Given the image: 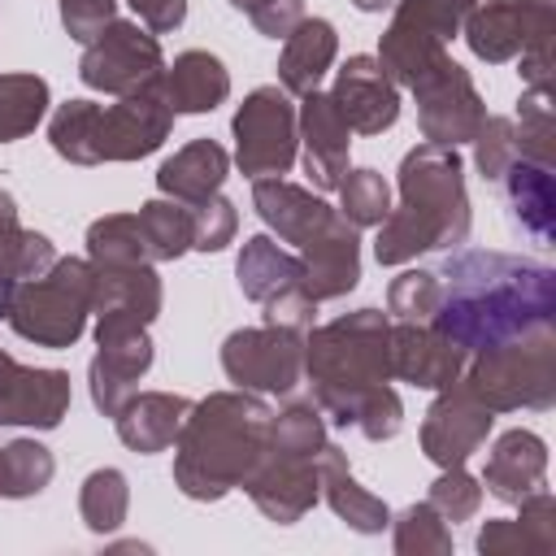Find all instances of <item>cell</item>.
<instances>
[{"label":"cell","mask_w":556,"mask_h":556,"mask_svg":"<svg viewBox=\"0 0 556 556\" xmlns=\"http://www.w3.org/2000/svg\"><path fill=\"white\" fill-rule=\"evenodd\" d=\"M469 143H473V165H478V174L486 182H500L504 169L513 161H521V139H517V122L513 117H491L486 113Z\"/></svg>","instance_id":"b9f144b4"},{"label":"cell","mask_w":556,"mask_h":556,"mask_svg":"<svg viewBox=\"0 0 556 556\" xmlns=\"http://www.w3.org/2000/svg\"><path fill=\"white\" fill-rule=\"evenodd\" d=\"M161 91L174 113H213L230 96V74L213 52L191 48V52H178L174 65H165Z\"/></svg>","instance_id":"f546056e"},{"label":"cell","mask_w":556,"mask_h":556,"mask_svg":"<svg viewBox=\"0 0 556 556\" xmlns=\"http://www.w3.org/2000/svg\"><path fill=\"white\" fill-rule=\"evenodd\" d=\"M408 91L417 96V126H421L426 143L460 148L478 135V126L486 117V104H482L469 70H460L452 56H439Z\"/></svg>","instance_id":"7c38bea8"},{"label":"cell","mask_w":556,"mask_h":556,"mask_svg":"<svg viewBox=\"0 0 556 556\" xmlns=\"http://www.w3.org/2000/svg\"><path fill=\"white\" fill-rule=\"evenodd\" d=\"M252 17V26L261 30V35H269V39H287L308 13H304V0H269L265 9H256V13H248Z\"/></svg>","instance_id":"c3c4849f"},{"label":"cell","mask_w":556,"mask_h":556,"mask_svg":"<svg viewBox=\"0 0 556 556\" xmlns=\"http://www.w3.org/2000/svg\"><path fill=\"white\" fill-rule=\"evenodd\" d=\"M521 517H491L478 530L482 556H552L556 552V500L552 491H534L521 504Z\"/></svg>","instance_id":"d4e9b609"},{"label":"cell","mask_w":556,"mask_h":556,"mask_svg":"<svg viewBox=\"0 0 556 556\" xmlns=\"http://www.w3.org/2000/svg\"><path fill=\"white\" fill-rule=\"evenodd\" d=\"M361 282V230L334 213L321 235L300 248V291L317 304L348 295Z\"/></svg>","instance_id":"d6986e66"},{"label":"cell","mask_w":556,"mask_h":556,"mask_svg":"<svg viewBox=\"0 0 556 556\" xmlns=\"http://www.w3.org/2000/svg\"><path fill=\"white\" fill-rule=\"evenodd\" d=\"M465 361L469 356L430 321H391V378L443 391L460 378Z\"/></svg>","instance_id":"44dd1931"},{"label":"cell","mask_w":556,"mask_h":556,"mask_svg":"<svg viewBox=\"0 0 556 556\" xmlns=\"http://www.w3.org/2000/svg\"><path fill=\"white\" fill-rule=\"evenodd\" d=\"M339 213L365 230V226H378L387 213H391V187L378 169H348L343 182H339Z\"/></svg>","instance_id":"ab89813d"},{"label":"cell","mask_w":556,"mask_h":556,"mask_svg":"<svg viewBox=\"0 0 556 556\" xmlns=\"http://www.w3.org/2000/svg\"><path fill=\"white\" fill-rule=\"evenodd\" d=\"M456 382L491 413L552 408L556 404V330H539L517 343H500L469 356Z\"/></svg>","instance_id":"8992f818"},{"label":"cell","mask_w":556,"mask_h":556,"mask_svg":"<svg viewBox=\"0 0 556 556\" xmlns=\"http://www.w3.org/2000/svg\"><path fill=\"white\" fill-rule=\"evenodd\" d=\"M174 109L165 104L161 78L117 96V104L96 100H65L48 122V143L70 165H109V161H139L169 139Z\"/></svg>","instance_id":"5b68a950"},{"label":"cell","mask_w":556,"mask_h":556,"mask_svg":"<svg viewBox=\"0 0 556 556\" xmlns=\"http://www.w3.org/2000/svg\"><path fill=\"white\" fill-rule=\"evenodd\" d=\"M504 191H508V208L513 222L534 239V243H552L556 239V182H552V165L539 161H513L504 169Z\"/></svg>","instance_id":"4dcf8cb0"},{"label":"cell","mask_w":556,"mask_h":556,"mask_svg":"<svg viewBox=\"0 0 556 556\" xmlns=\"http://www.w3.org/2000/svg\"><path fill=\"white\" fill-rule=\"evenodd\" d=\"M482 491H491L500 504H521L526 495L543 491L547 482V443L534 430H504L486 456Z\"/></svg>","instance_id":"cb8c5ba5"},{"label":"cell","mask_w":556,"mask_h":556,"mask_svg":"<svg viewBox=\"0 0 556 556\" xmlns=\"http://www.w3.org/2000/svg\"><path fill=\"white\" fill-rule=\"evenodd\" d=\"M91 261L56 256L48 274L17 282L9 304V326L17 339L39 348H74L91 317Z\"/></svg>","instance_id":"52a82bcc"},{"label":"cell","mask_w":556,"mask_h":556,"mask_svg":"<svg viewBox=\"0 0 556 556\" xmlns=\"http://www.w3.org/2000/svg\"><path fill=\"white\" fill-rule=\"evenodd\" d=\"M304 104L295 109V130L304 143V174L313 178L317 191H339L343 174H348V148H352V130L339 117L334 100L317 87L308 96H300Z\"/></svg>","instance_id":"ffe728a7"},{"label":"cell","mask_w":556,"mask_h":556,"mask_svg":"<svg viewBox=\"0 0 556 556\" xmlns=\"http://www.w3.org/2000/svg\"><path fill=\"white\" fill-rule=\"evenodd\" d=\"M13 226H17V204H13V195L0 187V235L13 230Z\"/></svg>","instance_id":"816d5d0a"},{"label":"cell","mask_w":556,"mask_h":556,"mask_svg":"<svg viewBox=\"0 0 556 556\" xmlns=\"http://www.w3.org/2000/svg\"><path fill=\"white\" fill-rule=\"evenodd\" d=\"M252 208L261 213V222L282 239L291 243L295 252L321 235L330 226V217L339 208H330L321 195H313L308 187H295L287 178H252Z\"/></svg>","instance_id":"7402d4cb"},{"label":"cell","mask_w":556,"mask_h":556,"mask_svg":"<svg viewBox=\"0 0 556 556\" xmlns=\"http://www.w3.org/2000/svg\"><path fill=\"white\" fill-rule=\"evenodd\" d=\"M430 326L465 356L556 330V269L508 252H456L439 269Z\"/></svg>","instance_id":"6da1fadb"},{"label":"cell","mask_w":556,"mask_h":556,"mask_svg":"<svg viewBox=\"0 0 556 556\" xmlns=\"http://www.w3.org/2000/svg\"><path fill=\"white\" fill-rule=\"evenodd\" d=\"M465 165L456 148L417 143L400 161V204L378 222V265H404L421 252L456 248L469 239Z\"/></svg>","instance_id":"3957f363"},{"label":"cell","mask_w":556,"mask_h":556,"mask_svg":"<svg viewBox=\"0 0 556 556\" xmlns=\"http://www.w3.org/2000/svg\"><path fill=\"white\" fill-rule=\"evenodd\" d=\"M187 413H191V400L187 395H174V391H135L113 413V426H117V439L130 452L152 456V452L174 447Z\"/></svg>","instance_id":"484cf974"},{"label":"cell","mask_w":556,"mask_h":556,"mask_svg":"<svg viewBox=\"0 0 556 556\" xmlns=\"http://www.w3.org/2000/svg\"><path fill=\"white\" fill-rule=\"evenodd\" d=\"M230 4H235V9H243V13H256V9H265L269 0H230Z\"/></svg>","instance_id":"db71d44e"},{"label":"cell","mask_w":556,"mask_h":556,"mask_svg":"<svg viewBox=\"0 0 556 556\" xmlns=\"http://www.w3.org/2000/svg\"><path fill=\"white\" fill-rule=\"evenodd\" d=\"M126 508H130V486H126V473L104 465V469H91L78 486V517L91 534H113L122 521H126Z\"/></svg>","instance_id":"e575fe53"},{"label":"cell","mask_w":556,"mask_h":556,"mask_svg":"<svg viewBox=\"0 0 556 556\" xmlns=\"http://www.w3.org/2000/svg\"><path fill=\"white\" fill-rule=\"evenodd\" d=\"M248 500L278 526H295L317 500H321V482H317V456L313 452H291V447H265L261 465L248 473L243 482Z\"/></svg>","instance_id":"9a60e30c"},{"label":"cell","mask_w":556,"mask_h":556,"mask_svg":"<svg viewBox=\"0 0 556 556\" xmlns=\"http://www.w3.org/2000/svg\"><path fill=\"white\" fill-rule=\"evenodd\" d=\"M339 52V35L326 17H304L287 39H282V56H278V87L287 96H308L321 87L326 70L334 65Z\"/></svg>","instance_id":"83f0119b"},{"label":"cell","mask_w":556,"mask_h":556,"mask_svg":"<svg viewBox=\"0 0 556 556\" xmlns=\"http://www.w3.org/2000/svg\"><path fill=\"white\" fill-rule=\"evenodd\" d=\"M426 504L443 517V521H469L478 508H482V482L473 478V473H465V465H452V469H443L434 482H430V495H426Z\"/></svg>","instance_id":"ee69618b"},{"label":"cell","mask_w":556,"mask_h":556,"mask_svg":"<svg viewBox=\"0 0 556 556\" xmlns=\"http://www.w3.org/2000/svg\"><path fill=\"white\" fill-rule=\"evenodd\" d=\"M230 174V156L217 139H191L187 148H178L169 161H161L156 169V187L161 195L169 200H182V204H200L208 195L222 191Z\"/></svg>","instance_id":"f1b7e54d"},{"label":"cell","mask_w":556,"mask_h":556,"mask_svg":"<svg viewBox=\"0 0 556 556\" xmlns=\"http://www.w3.org/2000/svg\"><path fill=\"white\" fill-rule=\"evenodd\" d=\"M517 61H521V78H526L530 87H547V91H552V39H539V43L526 48Z\"/></svg>","instance_id":"f907efd6"},{"label":"cell","mask_w":556,"mask_h":556,"mask_svg":"<svg viewBox=\"0 0 556 556\" xmlns=\"http://www.w3.org/2000/svg\"><path fill=\"white\" fill-rule=\"evenodd\" d=\"M70 413V374L17 365L0 348V426L56 430Z\"/></svg>","instance_id":"e0dca14e"},{"label":"cell","mask_w":556,"mask_h":556,"mask_svg":"<svg viewBox=\"0 0 556 556\" xmlns=\"http://www.w3.org/2000/svg\"><path fill=\"white\" fill-rule=\"evenodd\" d=\"M235 278H239V291L256 304L300 287V252H287L282 243H274L269 235H252L243 239V252L235 261Z\"/></svg>","instance_id":"1f68e13d"},{"label":"cell","mask_w":556,"mask_h":556,"mask_svg":"<svg viewBox=\"0 0 556 556\" xmlns=\"http://www.w3.org/2000/svg\"><path fill=\"white\" fill-rule=\"evenodd\" d=\"M113 17H117V0H61V26L78 43H91Z\"/></svg>","instance_id":"bcb514c9"},{"label":"cell","mask_w":556,"mask_h":556,"mask_svg":"<svg viewBox=\"0 0 556 556\" xmlns=\"http://www.w3.org/2000/svg\"><path fill=\"white\" fill-rule=\"evenodd\" d=\"M439 304V274L434 269H404L387 287V317L391 321H430Z\"/></svg>","instance_id":"7bdbcfd3"},{"label":"cell","mask_w":556,"mask_h":556,"mask_svg":"<svg viewBox=\"0 0 556 556\" xmlns=\"http://www.w3.org/2000/svg\"><path fill=\"white\" fill-rule=\"evenodd\" d=\"M239 230V213L226 195H208L191 204V248L195 252H222Z\"/></svg>","instance_id":"f6af8a7d"},{"label":"cell","mask_w":556,"mask_h":556,"mask_svg":"<svg viewBox=\"0 0 556 556\" xmlns=\"http://www.w3.org/2000/svg\"><path fill=\"white\" fill-rule=\"evenodd\" d=\"M361 13H387V9H395L400 0H352Z\"/></svg>","instance_id":"f5cc1de1"},{"label":"cell","mask_w":556,"mask_h":556,"mask_svg":"<svg viewBox=\"0 0 556 556\" xmlns=\"http://www.w3.org/2000/svg\"><path fill=\"white\" fill-rule=\"evenodd\" d=\"M165 74V52L156 43V35L139 22L113 17L91 43H83V61H78V78L91 91L104 96H130L148 83H156Z\"/></svg>","instance_id":"30bf717a"},{"label":"cell","mask_w":556,"mask_h":556,"mask_svg":"<svg viewBox=\"0 0 556 556\" xmlns=\"http://www.w3.org/2000/svg\"><path fill=\"white\" fill-rule=\"evenodd\" d=\"M52 261H56V248H52L48 235L26 230V226H13V230L0 235V321L9 317V304H13L17 282L48 274Z\"/></svg>","instance_id":"d6a6232c"},{"label":"cell","mask_w":556,"mask_h":556,"mask_svg":"<svg viewBox=\"0 0 556 556\" xmlns=\"http://www.w3.org/2000/svg\"><path fill=\"white\" fill-rule=\"evenodd\" d=\"M87 261L91 265H156L143 239L139 213H109L87 226Z\"/></svg>","instance_id":"836d02e7"},{"label":"cell","mask_w":556,"mask_h":556,"mask_svg":"<svg viewBox=\"0 0 556 556\" xmlns=\"http://www.w3.org/2000/svg\"><path fill=\"white\" fill-rule=\"evenodd\" d=\"M460 35L486 65L517 61L539 39H552V0H486L465 17Z\"/></svg>","instance_id":"5bb4252c"},{"label":"cell","mask_w":556,"mask_h":556,"mask_svg":"<svg viewBox=\"0 0 556 556\" xmlns=\"http://www.w3.org/2000/svg\"><path fill=\"white\" fill-rule=\"evenodd\" d=\"M139 226H143V239H148L156 265L191 252V204L169 200V195L148 200V204H139Z\"/></svg>","instance_id":"74e56055"},{"label":"cell","mask_w":556,"mask_h":556,"mask_svg":"<svg viewBox=\"0 0 556 556\" xmlns=\"http://www.w3.org/2000/svg\"><path fill=\"white\" fill-rule=\"evenodd\" d=\"M317 321V300H308L300 287L265 300V326H282V330H308Z\"/></svg>","instance_id":"7dc6e473"},{"label":"cell","mask_w":556,"mask_h":556,"mask_svg":"<svg viewBox=\"0 0 556 556\" xmlns=\"http://www.w3.org/2000/svg\"><path fill=\"white\" fill-rule=\"evenodd\" d=\"M317 482H321V500L330 504V513L339 521H348V530H356V534H382L391 526V508L352 478L348 452L334 447L330 439L317 452Z\"/></svg>","instance_id":"4316f807"},{"label":"cell","mask_w":556,"mask_h":556,"mask_svg":"<svg viewBox=\"0 0 556 556\" xmlns=\"http://www.w3.org/2000/svg\"><path fill=\"white\" fill-rule=\"evenodd\" d=\"M96 343L100 348L87 365L91 404L104 417H113L135 395V382L152 369V339H148V326H139V321L100 317L96 321Z\"/></svg>","instance_id":"4fadbf2b"},{"label":"cell","mask_w":556,"mask_h":556,"mask_svg":"<svg viewBox=\"0 0 556 556\" xmlns=\"http://www.w3.org/2000/svg\"><path fill=\"white\" fill-rule=\"evenodd\" d=\"M395 552L400 556H447L452 552V530L447 521L421 500V504H408L400 517H395Z\"/></svg>","instance_id":"60d3db41"},{"label":"cell","mask_w":556,"mask_h":556,"mask_svg":"<svg viewBox=\"0 0 556 556\" xmlns=\"http://www.w3.org/2000/svg\"><path fill=\"white\" fill-rule=\"evenodd\" d=\"M517 139H521V156L539 161V165H556V104L547 87H530L517 100Z\"/></svg>","instance_id":"f35d334b"},{"label":"cell","mask_w":556,"mask_h":556,"mask_svg":"<svg viewBox=\"0 0 556 556\" xmlns=\"http://www.w3.org/2000/svg\"><path fill=\"white\" fill-rule=\"evenodd\" d=\"M473 9L478 0H400L378 43V65L387 78L395 87H413L439 56H447V39L460 35Z\"/></svg>","instance_id":"ba28073f"},{"label":"cell","mask_w":556,"mask_h":556,"mask_svg":"<svg viewBox=\"0 0 556 556\" xmlns=\"http://www.w3.org/2000/svg\"><path fill=\"white\" fill-rule=\"evenodd\" d=\"M91 317H117L152 326L165 304V287L156 278V265H91Z\"/></svg>","instance_id":"603a6c76"},{"label":"cell","mask_w":556,"mask_h":556,"mask_svg":"<svg viewBox=\"0 0 556 556\" xmlns=\"http://www.w3.org/2000/svg\"><path fill=\"white\" fill-rule=\"evenodd\" d=\"M52 473L56 460L39 439L0 443V500H30L52 482Z\"/></svg>","instance_id":"d590c367"},{"label":"cell","mask_w":556,"mask_h":556,"mask_svg":"<svg viewBox=\"0 0 556 556\" xmlns=\"http://www.w3.org/2000/svg\"><path fill=\"white\" fill-rule=\"evenodd\" d=\"M304 374L313 382V404L334 426H352L356 408L391 382V317L382 308H356L326 326H308Z\"/></svg>","instance_id":"277c9868"},{"label":"cell","mask_w":556,"mask_h":556,"mask_svg":"<svg viewBox=\"0 0 556 556\" xmlns=\"http://www.w3.org/2000/svg\"><path fill=\"white\" fill-rule=\"evenodd\" d=\"M222 369L235 387L256 395H291L304 374V334L282 326L230 330L222 343Z\"/></svg>","instance_id":"8fae6325"},{"label":"cell","mask_w":556,"mask_h":556,"mask_svg":"<svg viewBox=\"0 0 556 556\" xmlns=\"http://www.w3.org/2000/svg\"><path fill=\"white\" fill-rule=\"evenodd\" d=\"M491 421L495 413L482 408L460 382L443 387L439 400L426 408V421H421V452L439 465V469H452V465H465L491 434Z\"/></svg>","instance_id":"2e32d148"},{"label":"cell","mask_w":556,"mask_h":556,"mask_svg":"<svg viewBox=\"0 0 556 556\" xmlns=\"http://www.w3.org/2000/svg\"><path fill=\"white\" fill-rule=\"evenodd\" d=\"M326 96L334 100L339 117L356 135H382L400 117V87L387 78L378 56H365V52L343 61V70L334 74V87Z\"/></svg>","instance_id":"ac0fdd59"},{"label":"cell","mask_w":556,"mask_h":556,"mask_svg":"<svg viewBox=\"0 0 556 556\" xmlns=\"http://www.w3.org/2000/svg\"><path fill=\"white\" fill-rule=\"evenodd\" d=\"M274 408L256 391H213L191 404L174 439V486L187 500L213 504L248 482L269 447Z\"/></svg>","instance_id":"7a4b0ae2"},{"label":"cell","mask_w":556,"mask_h":556,"mask_svg":"<svg viewBox=\"0 0 556 556\" xmlns=\"http://www.w3.org/2000/svg\"><path fill=\"white\" fill-rule=\"evenodd\" d=\"M139 17V26H148L152 35H169L182 26L187 17V0H126Z\"/></svg>","instance_id":"681fc988"},{"label":"cell","mask_w":556,"mask_h":556,"mask_svg":"<svg viewBox=\"0 0 556 556\" xmlns=\"http://www.w3.org/2000/svg\"><path fill=\"white\" fill-rule=\"evenodd\" d=\"M48 113V83L39 74H0V143L26 139Z\"/></svg>","instance_id":"8d00e7d4"},{"label":"cell","mask_w":556,"mask_h":556,"mask_svg":"<svg viewBox=\"0 0 556 556\" xmlns=\"http://www.w3.org/2000/svg\"><path fill=\"white\" fill-rule=\"evenodd\" d=\"M235 165L248 178H282L295 165V104L282 87H256L235 109Z\"/></svg>","instance_id":"9c48e42d"}]
</instances>
